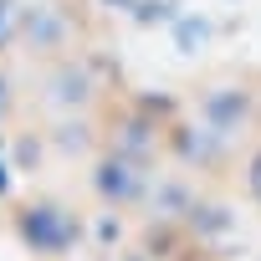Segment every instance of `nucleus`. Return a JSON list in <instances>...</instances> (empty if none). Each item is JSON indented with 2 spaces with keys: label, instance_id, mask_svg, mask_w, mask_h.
<instances>
[{
  "label": "nucleus",
  "instance_id": "nucleus-3",
  "mask_svg": "<svg viewBox=\"0 0 261 261\" xmlns=\"http://www.w3.org/2000/svg\"><path fill=\"white\" fill-rule=\"evenodd\" d=\"M164 154L174 159V169L185 174H225V169H241V144H230L225 134H215L210 123H200L195 113L190 118H174L169 123V139H164Z\"/></svg>",
  "mask_w": 261,
  "mask_h": 261
},
{
  "label": "nucleus",
  "instance_id": "nucleus-5",
  "mask_svg": "<svg viewBox=\"0 0 261 261\" xmlns=\"http://www.w3.org/2000/svg\"><path fill=\"white\" fill-rule=\"evenodd\" d=\"M149 185H154V169L139 164V159H123L113 149H102L87 169V195L108 210V215H128V210H144L149 200Z\"/></svg>",
  "mask_w": 261,
  "mask_h": 261
},
{
  "label": "nucleus",
  "instance_id": "nucleus-8",
  "mask_svg": "<svg viewBox=\"0 0 261 261\" xmlns=\"http://www.w3.org/2000/svg\"><path fill=\"white\" fill-rule=\"evenodd\" d=\"M195 200H200V185H195L185 169H154V185H149L144 210H149V220H159V225H179Z\"/></svg>",
  "mask_w": 261,
  "mask_h": 261
},
{
  "label": "nucleus",
  "instance_id": "nucleus-10",
  "mask_svg": "<svg viewBox=\"0 0 261 261\" xmlns=\"http://www.w3.org/2000/svg\"><path fill=\"white\" fill-rule=\"evenodd\" d=\"M236 174H241V190H246V200L261 210V139H256V144L241 154V169H236Z\"/></svg>",
  "mask_w": 261,
  "mask_h": 261
},
{
  "label": "nucleus",
  "instance_id": "nucleus-1",
  "mask_svg": "<svg viewBox=\"0 0 261 261\" xmlns=\"http://www.w3.org/2000/svg\"><path fill=\"white\" fill-rule=\"evenodd\" d=\"M108 62L92 57V51H72L62 62H51V72L41 77V108L46 113H62V118H82L92 113L102 97H108Z\"/></svg>",
  "mask_w": 261,
  "mask_h": 261
},
{
  "label": "nucleus",
  "instance_id": "nucleus-2",
  "mask_svg": "<svg viewBox=\"0 0 261 261\" xmlns=\"http://www.w3.org/2000/svg\"><path fill=\"white\" fill-rule=\"evenodd\" d=\"M169 123H174L169 108H154V102H123V108L108 113L102 134H108V149H113V154L159 169V159H164V139H169Z\"/></svg>",
  "mask_w": 261,
  "mask_h": 261
},
{
  "label": "nucleus",
  "instance_id": "nucleus-7",
  "mask_svg": "<svg viewBox=\"0 0 261 261\" xmlns=\"http://www.w3.org/2000/svg\"><path fill=\"white\" fill-rule=\"evenodd\" d=\"M72 36H77V16H72L67 6H57V0L21 11V41L31 46V57H51V62H62L67 46H72Z\"/></svg>",
  "mask_w": 261,
  "mask_h": 261
},
{
  "label": "nucleus",
  "instance_id": "nucleus-4",
  "mask_svg": "<svg viewBox=\"0 0 261 261\" xmlns=\"http://www.w3.org/2000/svg\"><path fill=\"white\" fill-rule=\"evenodd\" d=\"M195 118L210 123L215 134H225L230 144L251 149L256 144V128H261V97L246 82H205L195 92Z\"/></svg>",
  "mask_w": 261,
  "mask_h": 261
},
{
  "label": "nucleus",
  "instance_id": "nucleus-6",
  "mask_svg": "<svg viewBox=\"0 0 261 261\" xmlns=\"http://www.w3.org/2000/svg\"><path fill=\"white\" fill-rule=\"evenodd\" d=\"M16 230L26 241V251L36 256H62L82 241V215L62 200H31L21 215H16Z\"/></svg>",
  "mask_w": 261,
  "mask_h": 261
},
{
  "label": "nucleus",
  "instance_id": "nucleus-9",
  "mask_svg": "<svg viewBox=\"0 0 261 261\" xmlns=\"http://www.w3.org/2000/svg\"><path fill=\"white\" fill-rule=\"evenodd\" d=\"M57 149L62 154H92L97 149V123L82 113V118H67L62 128H57Z\"/></svg>",
  "mask_w": 261,
  "mask_h": 261
}]
</instances>
